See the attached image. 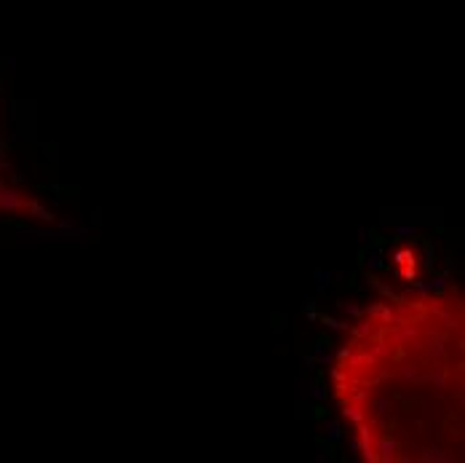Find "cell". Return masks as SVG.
I'll list each match as a JSON object with an SVG mask.
<instances>
[]
</instances>
